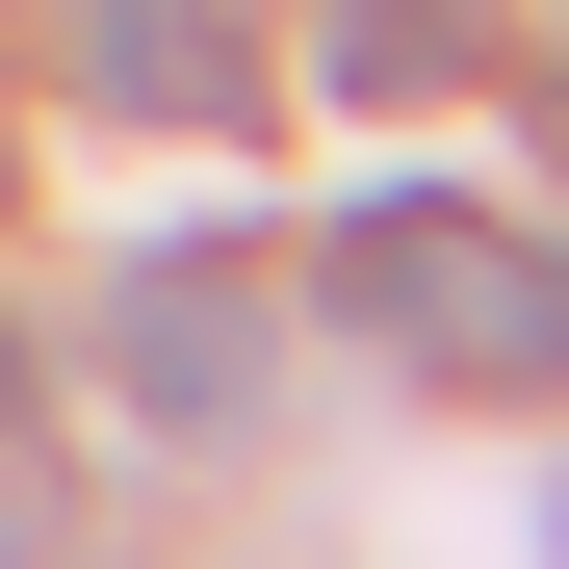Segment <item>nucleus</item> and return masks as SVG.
I'll use <instances>...</instances> for the list:
<instances>
[{
    "mask_svg": "<svg viewBox=\"0 0 569 569\" xmlns=\"http://www.w3.org/2000/svg\"><path fill=\"white\" fill-rule=\"evenodd\" d=\"M337 311L415 389H569V233H466V208H337Z\"/></svg>",
    "mask_w": 569,
    "mask_h": 569,
    "instance_id": "1",
    "label": "nucleus"
},
{
    "mask_svg": "<svg viewBox=\"0 0 569 569\" xmlns=\"http://www.w3.org/2000/svg\"><path fill=\"white\" fill-rule=\"evenodd\" d=\"M104 362H130V415H156V440H233V415L284 389V284H259L233 233H181V259L104 284Z\"/></svg>",
    "mask_w": 569,
    "mask_h": 569,
    "instance_id": "2",
    "label": "nucleus"
},
{
    "mask_svg": "<svg viewBox=\"0 0 569 569\" xmlns=\"http://www.w3.org/2000/svg\"><path fill=\"white\" fill-rule=\"evenodd\" d=\"M78 104L104 130H259V27L233 0H78Z\"/></svg>",
    "mask_w": 569,
    "mask_h": 569,
    "instance_id": "3",
    "label": "nucleus"
},
{
    "mask_svg": "<svg viewBox=\"0 0 569 569\" xmlns=\"http://www.w3.org/2000/svg\"><path fill=\"white\" fill-rule=\"evenodd\" d=\"M466 52H492V0H311V78L337 104H440Z\"/></svg>",
    "mask_w": 569,
    "mask_h": 569,
    "instance_id": "4",
    "label": "nucleus"
},
{
    "mask_svg": "<svg viewBox=\"0 0 569 569\" xmlns=\"http://www.w3.org/2000/svg\"><path fill=\"white\" fill-rule=\"evenodd\" d=\"M0 569H27V492H0Z\"/></svg>",
    "mask_w": 569,
    "mask_h": 569,
    "instance_id": "5",
    "label": "nucleus"
}]
</instances>
